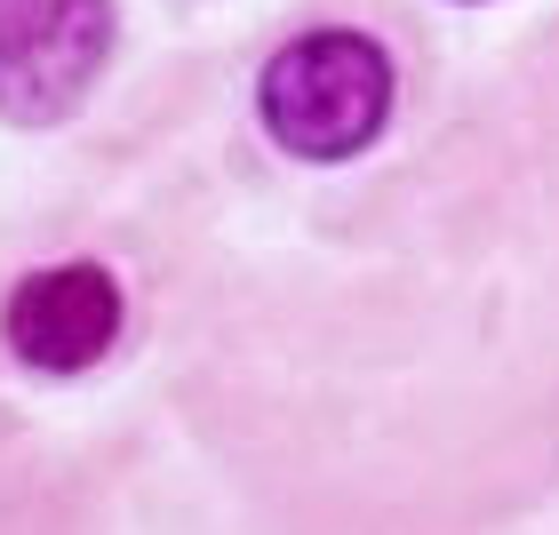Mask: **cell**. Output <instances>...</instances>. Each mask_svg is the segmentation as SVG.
I'll use <instances>...</instances> for the list:
<instances>
[{"label":"cell","instance_id":"1","mask_svg":"<svg viewBox=\"0 0 559 535\" xmlns=\"http://www.w3.org/2000/svg\"><path fill=\"white\" fill-rule=\"evenodd\" d=\"M257 112L272 144L296 152V160H352L392 120V57L368 33H344V24L304 33L264 64Z\"/></svg>","mask_w":559,"mask_h":535},{"label":"cell","instance_id":"2","mask_svg":"<svg viewBox=\"0 0 559 535\" xmlns=\"http://www.w3.org/2000/svg\"><path fill=\"white\" fill-rule=\"evenodd\" d=\"M112 57V0H0V120L48 129Z\"/></svg>","mask_w":559,"mask_h":535},{"label":"cell","instance_id":"3","mask_svg":"<svg viewBox=\"0 0 559 535\" xmlns=\"http://www.w3.org/2000/svg\"><path fill=\"white\" fill-rule=\"evenodd\" d=\"M0 336L24 368L40 376H81L112 352L120 336V280L105 264H48L33 280H16Z\"/></svg>","mask_w":559,"mask_h":535}]
</instances>
